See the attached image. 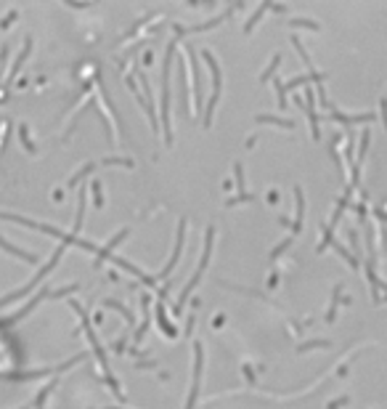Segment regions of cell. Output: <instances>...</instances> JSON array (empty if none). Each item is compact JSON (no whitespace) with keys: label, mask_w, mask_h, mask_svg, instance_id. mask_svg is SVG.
Returning <instances> with one entry per match:
<instances>
[{"label":"cell","mask_w":387,"mask_h":409,"mask_svg":"<svg viewBox=\"0 0 387 409\" xmlns=\"http://www.w3.org/2000/svg\"><path fill=\"white\" fill-rule=\"evenodd\" d=\"M213 229H207V237H204V253H202V263H199V268L194 271V276H191V282L183 287V292H181V298H178V306H175V317L181 313V308H183V303H186V298L191 295V290L196 287V282L202 279V274H204V268H207V263H209V253H213Z\"/></svg>","instance_id":"cell-1"},{"label":"cell","mask_w":387,"mask_h":409,"mask_svg":"<svg viewBox=\"0 0 387 409\" xmlns=\"http://www.w3.org/2000/svg\"><path fill=\"white\" fill-rule=\"evenodd\" d=\"M204 58H207V64H209V69H213V99H209V109H207V117H204V125L209 128L213 125V112H215V104H218V99H220V88H223V77H220V69H218V61L209 53H204Z\"/></svg>","instance_id":"cell-2"},{"label":"cell","mask_w":387,"mask_h":409,"mask_svg":"<svg viewBox=\"0 0 387 409\" xmlns=\"http://www.w3.org/2000/svg\"><path fill=\"white\" fill-rule=\"evenodd\" d=\"M202 343L194 345V380H191V393H189V404L186 409H196V396H199V385H202Z\"/></svg>","instance_id":"cell-3"},{"label":"cell","mask_w":387,"mask_h":409,"mask_svg":"<svg viewBox=\"0 0 387 409\" xmlns=\"http://www.w3.org/2000/svg\"><path fill=\"white\" fill-rule=\"evenodd\" d=\"M183 234H186V221H181L178 224V242H175V250H172V258L167 261V266L162 268V274L157 276V279H165L170 271H172V266L178 263V258H181V250H183Z\"/></svg>","instance_id":"cell-4"},{"label":"cell","mask_w":387,"mask_h":409,"mask_svg":"<svg viewBox=\"0 0 387 409\" xmlns=\"http://www.w3.org/2000/svg\"><path fill=\"white\" fill-rule=\"evenodd\" d=\"M295 197H297V218H295V226H292V231L300 234V229H302V215H305V202H302V189H300V186L295 189Z\"/></svg>","instance_id":"cell-5"},{"label":"cell","mask_w":387,"mask_h":409,"mask_svg":"<svg viewBox=\"0 0 387 409\" xmlns=\"http://www.w3.org/2000/svg\"><path fill=\"white\" fill-rule=\"evenodd\" d=\"M255 120L257 122H273V125H281V128H295L292 120H281V117H271V114H257Z\"/></svg>","instance_id":"cell-6"},{"label":"cell","mask_w":387,"mask_h":409,"mask_svg":"<svg viewBox=\"0 0 387 409\" xmlns=\"http://www.w3.org/2000/svg\"><path fill=\"white\" fill-rule=\"evenodd\" d=\"M157 322L162 324V330H165L167 335H175V330H172V327L167 324V319H165V308H162V306H157Z\"/></svg>","instance_id":"cell-7"},{"label":"cell","mask_w":387,"mask_h":409,"mask_svg":"<svg viewBox=\"0 0 387 409\" xmlns=\"http://www.w3.org/2000/svg\"><path fill=\"white\" fill-rule=\"evenodd\" d=\"M265 8H268V3H265V6H260V8H257V11H255V14H252V19L247 21V27H244V32H252V27L257 24V19H260V16H263V11H265Z\"/></svg>","instance_id":"cell-8"},{"label":"cell","mask_w":387,"mask_h":409,"mask_svg":"<svg viewBox=\"0 0 387 409\" xmlns=\"http://www.w3.org/2000/svg\"><path fill=\"white\" fill-rule=\"evenodd\" d=\"M276 90H278V107L284 109L287 107V96H284V83H281V80H276Z\"/></svg>","instance_id":"cell-9"},{"label":"cell","mask_w":387,"mask_h":409,"mask_svg":"<svg viewBox=\"0 0 387 409\" xmlns=\"http://www.w3.org/2000/svg\"><path fill=\"white\" fill-rule=\"evenodd\" d=\"M276 67H278V56H273V61H271V67H268V72H263V75H260V83H265V80L276 72Z\"/></svg>","instance_id":"cell-10"},{"label":"cell","mask_w":387,"mask_h":409,"mask_svg":"<svg viewBox=\"0 0 387 409\" xmlns=\"http://www.w3.org/2000/svg\"><path fill=\"white\" fill-rule=\"evenodd\" d=\"M379 107H382V120H384V128H387V101H384V99H382Z\"/></svg>","instance_id":"cell-11"}]
</instances>
